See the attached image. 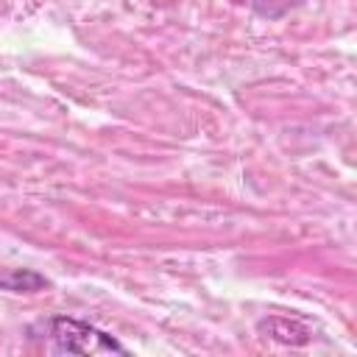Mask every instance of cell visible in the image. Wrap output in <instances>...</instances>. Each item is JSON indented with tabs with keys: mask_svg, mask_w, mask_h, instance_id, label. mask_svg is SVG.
Returning a JSON list of instances; mask_svg holds the SVG:
<instances>
[{
	"mask_svg": "<svg viewBox=\"0 0 357 357\" xmlns=\"http://www.w3.org/2000/svg\"><path fill=\"white\" fill-rule=\"evenodd\" d=\"M50 337L56 349L67 354H128V349L117 343L109 332L67 315L50 318Z\"/></svg>",
	"mask_w": 357,
	"mask_h": 357,
	"instance_id": "6da1fadb",
	"label": "cell"
},
{
	"mask_svg": "<svg viewBox=\"0 0 357 357\" xmlns=\"http://www.w3.org/2000/svg\"><path fill=\"white\" fill-rule=\"evenodd\" d=\"M47 284L50 282L31 268H8L0 273V287L8 293H36V290H45Z\"/></svg>",
	"mask_w": 357,
	"mask_h": 357,
	"instance_id": "7a4b0ae2",
	"label": "cell"
},
{
	"mask_svg": "<svg viewBox=\"0 0 357 357\" xmlns=\"http://www.w3.org/2000/svg\"><path fill=\"white\" fill-rule=\"evenodd\" d=\"M259 332H268L273 340L293 343V346H301L310 340V329L301 326L298 321H287V318H265V321H259Z\"/></svg>",
	"mask_w": 357,
	"mask_h": 357,
	"instance_id": "3957f363",
	"label": "cell"
}]
</instances>
